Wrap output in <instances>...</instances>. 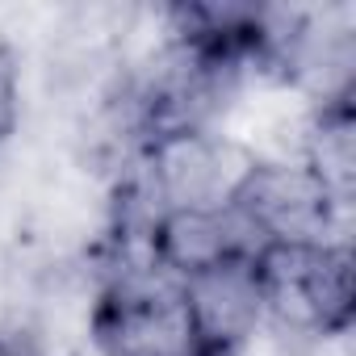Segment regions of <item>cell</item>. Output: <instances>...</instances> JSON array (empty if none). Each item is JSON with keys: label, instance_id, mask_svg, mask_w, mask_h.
Returning <instances> with one entry per match:
<instances>
[{"label": "cell", "instance_id": "cell-2", "mask_svg": "<svg viewBox=\"0 0 356 356\" xmlns=\"http://www.w3.org/2000/svg\"><path fill=\"white\" fill-rule=\"evenodd\" d=\"M235 206L252 218V227L268 248H314V243H331L327 235L343 202L318 181V172L306 159L302 163L277 159L252 168Z\"/></svg>", "mask_w": 356, "mask_h": 356}, {"label": "cell", "instance_id": "cell-1", "mask_svg": "<svg viewBox=\"0 0 356 356\" xmlns=\"http://www.w3.org/2000/svg\"><path fill=\"white\" fill-rule=\"evenodd\" d=\"M260 159L214 130H185L151 143L147 185L159 202V214L176 210H222L239 197Z\"/></svg>", "mask_w": 356, "mask_h": 356}, {"label": "cell", "instance_id": "cell-3", "mask_svg": "<svg viewBox=\"0 0 356 356\" xmlns=\"http://www.w3.org/2000/svg\"><path fill=\"white\" fill-rule=\"evenodd\" d=\"M185 310L193 323V339L206 352H239L264 327V285L260 264L248 256L218 260L181 277Z\"/></svg>", "mask_w": 356, "mask_h": 356}]
</instances>
